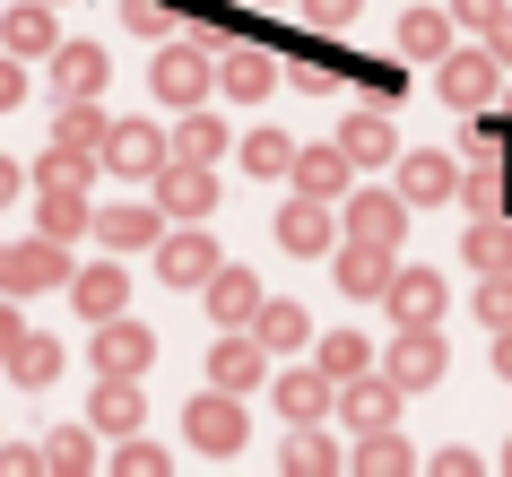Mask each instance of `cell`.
<instances>
[{
    "label": "cell",
    "instance_id": "cell-1",
    "mask_svg": "<svg viewBox=\"0 0 512 477\" xmlns=\"http://www.w3.org/2000/svg\"><path fill=\"white\" fill-rule=\"evenodd\" d=\"M443 365H452V356H443V321H400L391 347H382V373H391L400 391H434Z\"/></svg>",
    "mask_w": 512,
    "mask_h": 477
},
{
    "label": "cell",
    "instance_id": "cell-2",
    "mask_svg": "<svg viewBox=\"0 0 512 477\" xmlns=\"http://www.w3.org/2000/svg\"><path fill=\"white\" fill-rule=\"evenodd\" d=\"M183 434H191V451H217V460H226V451H243V434H252V417H243V391H200L183 408Z\"/></svg>",
    "mask_w": 512,
    "mask_h": 477
},
{
    "label": "cell",
    "instance_id": "cell-3",
    "mask_svg": "<svg viewBox=\"0 0 512 477\" xmlns=\"http://www.w3.org/2000/svg\"><path fill=\"white\" fill-rule=\"evenodd\" d=\"M96 165H105V174H122V183H157L165 131H157V122H105V148H96Z\"/></svg>",
    "mask_w": 512,
    "mask_h": 477
},
{
    "label": "cell",
    "instance_id": "cell-4",
    "mask_svg": "<svg viewBox=\"0 0 512 477\" xmlns=\"http://www.w3.org/2000/svg\"><path fill=\"white\" fill-rule=\"evenodd\" d=\"M35 287H70V252H61L53 235L0 243V295H35Z\"/></svg>",
    "mask_w": 512,
    "mask_h": 477
},
{
    "label": "cell",
    "instance_id": "cell-5",
    "mask_svg": "<svg viewBox=\"0 0 512 477\" xmlns=\"http://www.w3.org/2000/svg\"><path fill=\"white\" fill-rule=\"evenodd\" d=\"M330 408L348 417V434H374V425H400V382L365 365L356 382H339V391H330Z\"/></svg>",
    "mask_w": 512,
    "mask_h": 477
},
{
    "label": "cell",
    "instance_id": "cell-6",
    "mask_svg": "<svg viewBox=\"0 0 512 477\" xmlns=\"http://www.w3.org/2000/svg\"><path fill=\"white\" fill-rule=\"evenodd\" d=\"M495 87H504V61L486 53V44H460V53H443V105L478 113V105H495Z\"/></svg>",
    "mask_w": 512,
    "mask_h": 477
},
{
    "label": "cell",
    "instance_id": "cell-7",
    "mask_svg": "<svg viewBox=\"0 0 512 477\" xmlns=\"http://www.w3.org/2000/svg\"><path fill=\"white\" fill-rule=\"evenodd\" d=\"M157 209H165V217H183V226H200V217L217 209V174H209V165L165 157V165H157Z\"/></svg>",
    "mask_w": 512,
    "mask_h": 477
},
{
    "label": "cell",
    "instance_id": "cell-8",
    "mask_svg": "<svg viewBox=\"0 0 512 477\" xmlns=\"http://www.w3.org/2000/svg\"><path fill=\"white\" fill-rule=\"evenodd\" d=\"M157 96H165V105H174V113H183V105H200V96H209V53L191 44V27L174 35L165 53H157Z\"/></svg>",
    "mask_w": 512,
    "mask_h": 477
},
{
    "label": "cell",
    "instance_id": "cell-9",
    "mask_svg": "<svg viewBox=\"0 0 512 477\" xmlns=\"http://www.w3.org/2000/svg\"><path fill=\"white\" fill-rule=\"evenodd\" d=\"M382 304H391V330H400V321H443L452 287H443V269H391Z\"/></svg>",
    "mask_w": 512,
    "mask_h": 477
},
{
    "label": "cell",
    "instance_id": "cell-10",
    "mask_svg": "<svg viewBox=\"0 0 512 477\" xmlns=\"http://www.w3.org/2000/svg\"><path fill=\"white\" fill-rule=\"evenodd\" d=\"M217 261H226V252H217L200 226H165V235H157V269H165V287H200Z\"/></svg>",
    "mask_w": 512,
    "mask_h": 477
},
{
    "label": "cell",
    "instance_id": "cell-11",
    "mask_svg": "<svg viewBox=\"0 0 512 477\" xmlns=\"http://www.w3.org/2000/svg\"><path fill=\"white\" fill-rule=\"evenodd\" d=\"M400 226H408V200H400V191H348V243H382V252H400Z\"/></svg>",
    "mask_w": 512,
    "mask_h": 477
},
{
    "label": "cell",
    "instance_id": "cell-12",
    "mask_svg": "<svg viewBox=\"0 0 512 477\" xmlns=\"http://www.w3.org/2000/svg\"><path fill=\"white\" fill-rule=\"evenodd\" d=\"M87 235L105 243V252H148V243L165 235V209H148V200H122V209H96V217H87Z\"/></svg>",
    "mask_w": 512,
    "mask_h": 477
},
{
    "label": "cell",
    "instance_id": "cell-13",
    "mask_svg": "<svg viewBox=\"0 0 512 477\" xmlns=\"http://www.w3.org/2000/svg\"><path fill=\"white\" fill-rule=\"evenodd\" d=\"M261 373H270V347L252 339V330H226L209 347V382L217 391H261Z\"/></svg>",
    "mask_w": 512,
    "mask_h": 477
},
{
    "label": "cell",
    "instance_id": "cell-14",
    "mask_svg": "<svg viewBox=\"0 0 512 477\" xmlns=\"http://www.w3.org/2000/svg\"><path fill=\"white\" fill-rule=\"evenodd\" d=\"M200 295H209V321H217V330H243V321L261 313V278H252V269H226V261L200 278Z\"/></svg>",
    "mask_w": 512,
    "mask_h": 477
},
{
    "label": "cell",
    "instance_id": "cell-15",
    "mask_svg": "<svg viewBox=\"0 0 512 477\" xmlns=\"http://www.w3.org/2000/svg\"><path fill=\"white\" fill-rule=\"evenodd\" d=\"M148 365H157V339H148L131 313L96 321V373H148Z\"/></svg>",
    "mask_w": 512,
    "mask_h": 477
},
{
    "label": "cell",
    "instance_id": "cell-16",
    "mask_svg": "<svg viewBox=\"0 0 512 477\" xmlns=\"http://www.w3.org/2000/svg\"><path fill=\"white\" fill-rule=\"evenodd\" d=\"M339 157H348V165H391V157H400L391 113H382V105H356L348 122H339Z\"/></svg>",
    "mask_w": 512,
    "mask_h": 477
},
{
    "label": "cell",
    "instance_id": "cell-17",
    "mask_svg": "<svg viewBox=\"0 0 512 477\" xmlns=\"http://www.w3.org/2000/svg\"><path fill=\"white\" fill-rule=\"evenodd\" d=\"M391 165H400V200H408V209H443V200L460 191V165H452V157H434V148H417V157H391Z\"/></svg>",
    "mask_w": 512,
    "mask_h": 477
},
{
    "label": "cell",
    "instance_id": "cell-18",
    "mask_svg": "<svg viewBox=\"0 0 512 477\" xmlns=\"http://www.w3.org/2000/svg\"><path fill=\"white\" fill-rule=\"evenodd\" d=\"M139 417H148L139 373H105V382H96V399H87V425H96V434H139Z\"/></svg>",
    "mask_w": 512,
    "mask_h": 477
},
{
    "label": "cell",
    "instance_id": "cell-19",
    "mask_svg": "<svg viewBox=\"0 0 512 477\" xmlns=\"http://www.w3.org/2000/svg\"><path fill=\"white\" fill-rule=\"evenodd\" d=\"M330 235H339V226H330V200H304V191H296V200L278 209V243H287L296 261H322Z\"/></svg>",
    "mask_w": 512,
    "mask_h": 477
},
{
    "label": "cell",
    "instance_id": "cell-20",
    "mask_svg": "<svg viewBox=\"0 0 512 477\" xmlns=\"http://www.w3.org/2000/svg\"><path fill=\"white\" fill-rule=\"evenodd\" d=\"M70 304H79L87 321H113L122 304H131V278H122V261H87V269H70Z\"/></svg>",
    "mask_w": 512,
    "mask_h": 477
},
{
    "label": "cell",
    "instance_id": "cell-21",
    "mask_svg": "<svg viewBox=\"0 0 512 477\" xmlns=\"http://www.w3.org/2000/svg\"><path fill=\"white\" fill-rule=\"evenodd\" d=\"M330 391H339V382H330L322 365H296V373H278V382H270V399H278V417H287V425L330 417Z\"/></svg>",
    "mask_w": 512,
    "mask_h": 477
},
{
    "label": "cell",
    "instance_id": "cell-22",
    "mask_svg": "<svg viewBox=\"0 0 512 477\" xmlns=\"http://www.w3.org/2000/svg\"><path fill=\"white\" fill-rule=\"evenodd\" d=\"M113 61L96 53V44H53V105H70V96H105Z\"/></svg>",
    "mask_w": 512,
    "mask_h": 477
},
{
    "label": "cell",
    "instance_id": "cell-23",
    "mask_svg": "<svg viewBox=\"0 0 512 477\" xmlns=\"http://www.w3.org/2000/svg\"><path fill=\"white\" fill-rule=\"evenodd\" d=\"M287 183H296L304 200H348L356 165L339 157V148H296V165H287Z\"/></svg>",
    "mask_w": 512,
    "mask_h": 477
},
{
    "label": "cell",
    "instance_id": "cell-24",
    "mask_svg": "<svg viewBox=\"0 0 512 477\" xmlns=\"http://www.w3.org/2000/svg\"><path fill=\"white\" fill-rule=\"evenodd\" d=\"M391 269H400V252H382V243H348V252H339V295L374 304V295L391 287Z\"/></svg>",
    "mask_w": 512,
    "mask_h": 477
},
{
    "label": "cell",
    "instance_id": "cell-25",
    "mask_svg": "<svg viewBox=\"0 0 512 477\" xmlns=\"http://www.w3.org/2000/svg\"><path fill=\"white\" fill-rule=\"evenodd\" d=\"M87 191L79 183H35V226H44V235L53 243H70V235H87Z\"/></svg>",
    "mask_w": 512,
    "mask_h": 477
},
{
    "label": "cell",
    "instance_id": "cell-26",
    "mask_svg": "<svg viewBox=\"0 0 512 477\" xmlns=\"http://www.w3.org/2000/svg\"><path fill=\"white\" fill-rule=\"evenodd\" d=\"M243 330H252V339H261V347H270V356H296V347L313 339V321H304V304H287V295H270L261 313L243 321Z\"/></svg>",
    "mask_w": 512,
    "mask_h": 477
},
{
    "label": "cell",
    "instance_id": "cell-27",
    "mask_svg": "<svg viewBox=\"0 0 512 477\" xmlns=\"http://www.w3.org/2000/svg\"><path fill=\"white\" fill-rule=\"evenodd\" d=\"M165 157H183V165H217V157H226V122H209L200 105H183V122L165 131Z\"/></svg>",
    "mask_w": 512,
    "mask_h": 477
},
{
    "label": "cell",
    "instance_id": "cell-28",
    "mask_svg": "<svg viewBox=\"0 0 512 477\" xmlns=\"http://www.w3.org/2000/svg\"><path fill=\"white\" fill-rule=\"evenodd\" d=\"M0 365H9V382H18V391H53V382H61V347L44 339V330H27Z\"/></svg>",
    "mask_w": 512,
    "mask_h": 477
},
{
    "label": "cell",
    "instance_id": "cell-29",
    "mask_svg": "<svg viewBox=\"0 0 512 477\" xmlns=\"http://www.w3.org/2000/svg\"><path fill=\"white\" fill-rule=\"evenodd\" d=\"M0 44H9L18 61L53 53V44H61V35H53V0H27V9H9V18H0Z\"/></svg>",
    "mask_w": 512,
    "mask_h": 477
},
{
    "label": "cell",
    "instance_id": "cell-30",
    "mask_svg": "<svg viewBox=\"0 0 512 477\" xmlns=\"http://www.w3.org/2000/svg\"><path fill=\"white\" fill-rule=\"evenodd\" d=\"M365 477H400V469H417V451H408V434L400 425H374V434H356V451H348Z\"/></svg>",
    "mask_w": 512,
    "mask_h": 477
},
{
    "label": "cell",
    "instance_id": "cell-31",
    "mask_svg": "<svg viewBox=\"0 0 512 477\" xmlns=\"http://www.w3.org/2000/svg\"><path fill=\"white\" fill-rule=\"evenodd\" d=\"M53 148H79V157L105 148V113H96V96H70V105L53 113Z\"/></svg>",
    "mask_w": 512,
    "mask_h": 477
},
{
    "label": "cell",
    "instance_id": "cell-32",
    "mask_svg": "<svg viewBox=\"0 0 512 477\" xmlns=\"http://www.w3.org/2000/svg\"><path fill=\"white\" fill-rule=\"evenodd\" d=\"M287 165H296V139L287 131H270V122L243 131V174H252V183H270V174H287Z\"/></svg>",
    "mask_w": 512,
    "mask_h": 477
},
{
    "label": "cell",
    "instance_id": "cell-33",
    "mask_svg": "<svg viewBox=\"0 0 512 477\" xmlns=\"http://www.w3.org/2000/svg\"><path fill=\"white\" fill-rule=\"evenodd\" d=\"M460 261L478 269H512V217H478V226H469V252H460Z\"/></svg>",
    "mask_w": 512,
    "mask_h": 477
},
{
    "label": "cell",
    "instance_id": "cell-34",
    "mask_svg": "<svg viewBox=\"0 0 512 477\" xmlns=\"http://www.w3.org/2000/svg\"><path fill=\"white\" fill-rule=\"evenodd\" d=\"M313 365H322V373H330V382H356V373L374 365V347L356 339V330H330V339H322V347H313Z\"/></svg>",
    "mask_w": 512,
    "mask_h": 477
},
{
    "label": "cell",
    "instance_id": "cell-35",
    "mask_svg": "<svg viewBox=\"0 0 512 477\" xmlns=\"http://www.w3.org/2000/svg\"><path fill=\"white\" fill-rule=\"evenodd\" d=\"M278 460L313 477V469H339V443H330V434H322V417H313V425H296V434H287V451H278Z\"/></svg>",
    "mask_w": 512,
    "mask_h": 477
},
{
    "label": "cell",
    "instance_id": "cell-36",
    "mask_svg": "<svg viewBox=\"0 0 512 477\" xmlns=\"http://www.w3.org/2000/svg\"><path fill=\"white\" fill-rule=\"evenodd\" d=\"M348 87L365 105H391V96H408V70L400 61H348Z\"/></svg>",
    "mask_w": 512,
    "mask_h": 477
},
{
    "label": "cell",
    "instance_id": "cell-37",
    "mask_svg": "<svg viewBox=\"0 0 512 477\" xmlns=\"http://www.w3.org/2000/svg\"><path fill=\"white\" fill-rule=\"evenodd\" d=\"M400 53H452V18H443V9H408L400 18Z\"/></svg>",
    "mask_w": 512,
    "mask_h": 477
},
{
    "label": "cell",
    "instance_id": "cell-38",
    "mask_svg": "<svg viewBox=\"0 0 512 477\" xmlns=\"http://www.w3.org/2000/svg\"><path fill=\"white\" fill-rule=\"evenodd\" d=\"M217 79H226V96H243V105H261V96H270V61L261 53H226V70H217Z\"/></svg>",
    "mask_w": 512,
    "mask_h": 477
},
{
    "label": "cell",
    "instance_id": "cell-39",
    "mask_svg": "<svg viewBox=\"0 0 512 477\" xmlns=\"http://www.w3.org/2000/svg\"><path fill=\"white\" fill-rule=\"evenodd\" d=\"M44 469H87L96 460V425H61V434H44Z\"/></svg>",
    "mask_w": 512,
    "mask_h": 477
},
{
    "label": "cell",
    "instance_id": "cell-40",
    "mask_svg": "<svg viewBox=\"0 0 512 477\" xmlns=\"http://www.w3.org/2000/svg\"><path fill=\"white\" fill-rule=\"evenodd\" d=\"M122 27H131V35H148V44H174L183 9H165V0H122Z\"/></svg>",
    "mask_w": 512,
    "mask_h": 477
},
{
    "label": "cell",
    "instance_id": "cell-41",
    "mask_svg": "<svg viewBox=\"0 0 512 477\" xmlns=\"http://www.w3.org/2000/svg\"><path fill=\"white\" fill-rule=\"evenodd\" d=\"M478 321L486 330H512V269H486L478 278Z\"/></svg>",
    "mask_w": 512,
    "mask_h": 477
},
{
    "label": "cell",
    "instance_id": "cell-42",
    "mask_svg": "<svg viewBox=\"0 0 512 477\" xmlns=\"http://www.w3.org/2000/svg\"><path fill=\"white\" fill-rule=\"evenodd\" d=\"M296 87L304 96H339L348 87V61H296Z\"/></svg>",
    "mask_w": 512,
    "mask_h": 477
},
{
    "label": "cell",
    "instance_id": "cell-43",
    "mask_svg": "<svg viewBox=\"0 0 512 477\" xmlns=\"http://www.w3.org/2000/svg\"><path fill=\"white\" fill-rule=\"evenodd\" d=\"M512 0H452V27H469V35H486L495 18H504Z\"/></svg>",
    "mask_w": 512,
    "mask_h": 477
},
{
    "label": "cell",
    "instance_id": "cell-44",
    "mask_svg": "<svg viewBox=\"0 0 512 477\" xmlns=\"http://www.w3.org/2000/svg\"><path fill=\"white\" fill-rule=\"evenodd\" d=\"M113 469H131V477H157V469H165V451H157V443H139V434H122V460H113Z\"/></svg>",
    "mask_w": 512,
    "mask_h": 477
},
{
    "label": "cell",
    "instance_id": "cell-45",
    "mask_svg": "<svg viewBox=\"0 0 512 477\" xmlns=\"http://www.w3.org/2000/svg\"><path fill=\"white\" fill-rule=\"evenodd\" d=\"M296 9H304V27H348V18H356V0H296Z\"/></svg>",
    "mask_w": 512,
    "mask_h": 477
},
{
    "label": "cell",
    "instance_id": "cell-46",
    "mask_svg": "<svg viewBox=\"0 0 512 477\" xmlns=\"http://www.w3.org/2000/svg\"><path fill=\"white\" fill-rule=\"evenodd\" d=\"M35 469H44V451H35V443H0V477H35Z\"/></svg>",
    "mask_w": 512,
    "mask_h": 477
},
{
    "label": "cell",
    "instance_id": "cell-47",
    "mask_svg": "<svg viewBox=\"0 0 512 477\" xmlns=\"http://www.w3.org/2000/svg\"><path fill=\"white\" fill-rule=\"evenodd\" d=\"M426 469H434V477H469V469H478V451H469V443H452V451H434Z\"/></svg>",
    "mask_w": 512,
    "mask_h": 477
},
{
    "label": "cell",
    "instance_id": "cell-48",
    "mask_svg": "<svg viewBox=\"0 0 512 477\" xmlns=\"http://www.w3.org/2000/svg\"><path fill=\"white\" fill-rule=\"evenodd\" d=\"M18 96H27V70H18V53H0V113L18 105Z\"/></svg>",
    "mask_w": 512,
    "mask_h": 477
},
{
    "label": "cell",
    "instance_id": "cell-49",
    "mask_svg": "<svg viewBox=\"0 0 512 477\" xmlns=\"http://www.w3.org/2000/svg\"><path fill=\"white\" fill-rule=\"evenodd\" d=\"M478 44H486V53H495V61H504V70H512V9H504V18H495V27L478 35Z\"/></svg>",
    "mask_w": 512,
    "mask_h": 477
},
{
    "label": "cell",
    "instance_id": "cell-50",
    "mask_svg": "<svg viewBox=\"0 0 512 477\" xmlns=\"http://www.w3.org/2000/svg\"><path fill=\"white\" fill-rule=\"evenodd\" d=\"M18 339H27V313H18V304H0V356H9Z\"/></svg>",
    "mask_w": 512,
    "mask_h": 477
},
{
    "label": "cell",
    "instance_id": "cell-51",
    "mask_svg": "<svg viewBox=\"0 0 512 477\" xmlns=\"http://www.w3.org/2000/svg\"><path fill=\"white\" fill-rule=\"evenodd\" d=\"M495 373L512 382V330H495Z\"/></svg>",
    "mask_w": 512,
    "mask_h": 477
},
{
    "label": "cell",
    "instance_id": "cell-52",
    "mask_svg": "<svg viewBox=\"0 0 512 477\" xmlns=\"http://www.w3.org/2000/svg\"><path fill=\"white\" fill-rule=\"evenodd\" d=\"M9 200H18V165L0 157V209H9Z\"/></svg>",
    "mask_w": 512,
    "mask_h": 477
},
{
    "label": "cell",
    "instance_id": "cell-53",
    "mask_svg": "<svg viewBox=\"0 0 512 477\" xmlns=\"http://www.w3.org/2000/svg\"><path fill=\"white\" fill-rule=\"evenodd\" d=\"M243 9H287V0H243Z\"/></svg>",
    "mask_w": 512,
    "mask_h": 477
},
{
    "label": "cell",
    "instance_id": "cell-54",
    "mask_svg": "<svg viewBox=\"0 0 512 477\" xmlns=\"http://www.w3.org/2000/svg\"><path fill=\"white\" fill-rule=\"evenodd\" d=\"M495 96H504V113H512V87H495Z\"/></svg>",
    "mask_w": 512,
    "mask_h": 477
},
{
    "label": "cell",
    "instance_id": "cell-55",
    "mask_svg": "<svg viewBox=\"0 0 512 477\" xmlns=\"http://www.w3.org/2000/svg\"><path fill=\"white\" fill-rule=\"evenodd\" d=\"M504 469H512V443H504Z\"/></svg>",
    "mask_w": 512,
    "mask_h": 477
}]
</instances>
